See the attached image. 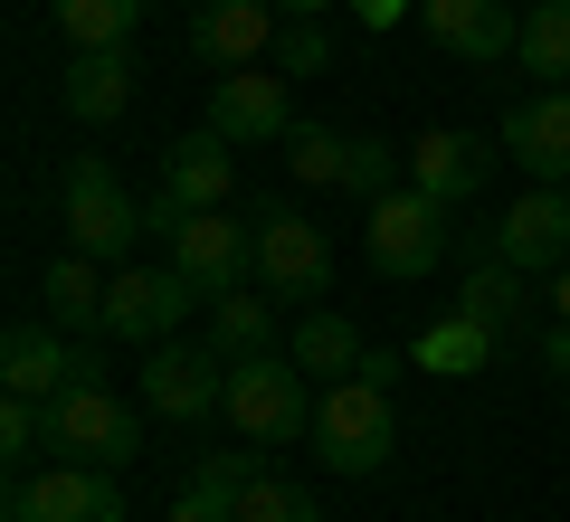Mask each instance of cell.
<instances>
[{"label":"cell","instance_id":"cell-14","mask_svg":"<svg viewBox=\"0 0 570 522\" xmlns=\"http://www.w3.org/2000/svg\"><path fill=\"white\" fill-rule=\"evenodd\" d=\"M419 29L448 48V58H466V67H494V58H513V48H523L513 0H419Z\"/></svg>","mask_w":570,"mask_h":522},{"label":"cell","instance_id":"cell-22","mask_svg":"<svg viewBox=\"0 0 570 522\" xmlns=\"http://www.w3.org/2000/svg\"><path fill=\"white\" fill-rule=\"evenodd\" d=\"M456 314H475L494 342H513V333H523V266H504V257L466 266V285H456Z\"/></svg>","mask_w":570,"mask_h":522},{"label":"cell","instance_id":"cell-3","mask_svg":"<svg viewBox=\"0 0 570 522\" xmlns=\"http://www.w3.org/2000/svg\"><path fill=\"white\" fill-rule=\"evenodd\" d=\"M48 456H77V465H134L142 456V427H134V408L115 400L105 381H77V390H58L48 400Z\"/></svg>","mask_w":570,"mask_h":522},{"label":"cell","instance_id":"cell-4","mask_svg":"<svg viewBox=\"0 0 570 522\" xmlns=\"http://www.w3.org/2000/svg\"><path fill=\"white\" fill-rule=\"evenodd\" d=\"M448 200H428V190H381V200L362 209V257L381 266V276H428V266L448 257Z\"/></svg>","mask_w":570,"mask_h":522},{"label":"cell","instance_id":"cell-21","mask_svg":"<svg viewBox=\"0 0 570 522\" xmlns=\"http://www.w3.org/2000/svg\"><path fill=\"white\" fill-rule=\"evenodd\" d=\"M494 352H504V342H494L475 314H438L419 342H409V362H419L428 381H475V371H485Z\"/></svg>","mask_w":570,"mask_h":522},{"label":"cell","instance_id":"cell-36","mask_svg":"<svg viewBox=\"0 0 570 522\" xmlns=\"http://www.w3.org/2000/svg\"><path fill=\"white\" fill-rule=\"evenodd\" d=\"M333 0H285V20H324Z\"/></svg>","mask_w":570,"mask_h":522},{"label":"cell","instance_id":"cell-17","mask_svg":"<svg viewBox=\"0 0 570 522\" xmlns=\"http://www.w3.org/2000/svg\"><path fill=\"white\" fill-rule=\"evenodd\" d=\"M276 0H200L190 10V48H200L209 67H266V48H276Z\"/></svg>","mask_w":570,"mask_h":522},{"label":"cell","instance_id":"cell-15","mask_svg":"<svg viewBox=\"0 0 570 522\" xmlns=\"http://www.w3.org/2000/svg\"><path fill=\"white\" fill-rule=\"evenodd\" d=\"M504 152L532 181H570V86H532L504 105Z\"/></svg>","mask_w":570,"mask_h":522},{"label":"cell","instance_id":"cell-25","mask_svg":"<svg viewBox=\"0 0 570 522\" xmlns=\"http://www.w3.org/2000/svg\"><path fill=\"white\" fill-rule=\"evenodd\" d=\"M48 20H58V48H134L142 0H48Z\"/></svg>","mask_w":570,"mask_h":522},{"label":"cell","instance_id":"cell-35","mask_svg":"<svg viewBox=\"0 0 570 522\" xmlns=\"http://www.w3.org/2000/svg\"><path fill=\"white\" fill-rule=\"evenodd\" d=\"M551 323H570V266L551 276Z\"/></svg>","mask_w":570,"mask_h":522},{"label":"cell","instance_id":"cell-6","mask_svg":"<svg viewBox=\"0 0 570 522\" xmlns=\"http://www.w3.org/2000/svg\"><path fill=\"white\" fill-rule=\"evenodd\" d=\"M257 285L276 304H314L333 285V238L305 219V209H257Z\"/></svg>","mask_w":570,"mask_h":522},{"label":"cell","instance_id":"cell-23","mask_svg":"<svg viewBox=\"0 0 570 522\" xmlns=\"http://www.w3.org/2000/svg\"><path fill=\"white\" fill-rule=\"evenodd\" d=\"M48 314L67 323V333H105V276L86 247H58L48 257Z\"/></svg>","mask_w":570,"mask_h":522},{"label":"cell","instance_id":"cell-28","mask_svg":"<svg viewBox=\"0 0 570 522\" xmlns=\"http://www.w3.org/2000/svg\"><path fill=\"white\" fill-rule=\"evenodd\" d=\"M343 152H352V134H324V124H295L285 134V181H314V190H343Z\"/></svg>","mask_w":570,"mask_h":522},{"label":"cell","instance_id":"cell-20","mask_svg":"<svg viewBox=\"0 0 570 522\" xmlns=\"http://www.w3.org/2000/svg\"><path fill=\"white\" fill-rule=\"evenodd\" d=\"M247 475H257V446H219V456H200L190 465V484L171 494V513L163 522H238V494H247Z\"/></svg>","mask_w":570,"mask_h":522},{"label":"cell","instance_id":"cell-33","mask_svg":"<svg viewBox=\"0 0 570 522\" xmlns=\"http://www.w3.org/2000/svg\"><path fill=\"white\" fill-rule=\"evenodd\" d=\"M352 10H362V29H400L419 0H352Z\"/></svg>","mask_w":570,"mask_h":522},{"label":"cell","instance_id":"cell-8","mask_svg":"<svg viewBox=\"0 0 570 522\" xmlns=\"http://www.w3.org/2000/svg\"><path fill=\"white\" fill-rule=\"evenodd\" d=\"M200 285L181 276V266H124L115 285H105V333L115 342H171L181 333V314H200Z\"/></svg>","mask_w":570,"mask_h":522},{"label":"cell","instance_id":"cell-11","mask_svg":"<svg viewBox=\"0 0 570 522\" xmlns=\"http://www.w3.org/2000/svg\"><path fill=\"white\" fill-rule=\"evenodd\" d=\"M142 408H163V418H209V408H228V362L209 342H153V352H142Z\"/></svg>","mask_w":570,"mask_h":522},{"label":"cell","instance_id":"cell-27","mask_svg":"<svg viewBox=\"0 0 570 522\" xmlns=\"http://www.w3.org/2000/svg\"><path fill=\"white\" fill-rule=\"evenodd\" d=\"M523 77L542 86H570V0H523Z\"/></svg>","mask_w":570,"mask_h":522},{"label":"cell","instance_id":"cell-9","mask_svg":"<svg viewBox=\"0 0 570 522\" xmlns=\"http://www.w3.org/2000/svg\"><path fill=\"white\" fill-rule=\"evenodd\" d=\"M77 381H105L96 371V352H77L67 342V323H10L0 333V390H20V400H58V390H77Z\"/></svg>","mask_w":570,"mask_h":522},{"label":"cell","instance_id":"cell-26","mask_svg":"<svg viewBox=\"0 0 570 522\" xmlns=\"http://www.w3.org/2000/svg\"><path fill=\"white\" fill-rule=\"evenodd\" d=\"M209 352H219V362H247V352H276V314H266V295H247V285L209 295Z\"/></svg>","mask_w":570,"mask_h":522},{"label":"cell","instance_id":"cell-32","mask_svg":"<svg viewBox=\"0 0 570 522\" xmlns=\"http://www.w3.org/2000/svg\"><path fill=\"white\" fill-rule=\"evenodd\" d=\"M181 219H190V209L171 200V190H153V200H142V238H171V228H181Z\"/></svg>","mask_w":570,"mask_h":522},{"label":"cell","instance_id":"cell-34","mask_svg":"<svg viewBox=\"0 0 570 522\" xmlns=\"http://www.w3.org/2000/svg\"><path fill=\"white\" fill-rule=\"evenodd\" d=\"M542 362H551V371L570 381V323H551V333H542Z\"/></svg>","mask_w":570,"mask_h":522},{"label":"cell","instance_id":"cell-31","mask_svg":"<svg viewBox=\"0 0 570 522\" xmlns=\"http://www.w3.org/2000/svg\"><path fill=\"white\" fill-rule=\"evenodd\" d=\"M276 67H285V77H324V67H333L324 20H285V29H276Z\"/></svg>","mask_w":570,"mask_h":522},{"label":"cell","instance_id":"cell-5","mask_svg":"<svg viewBox=\"0 0 570 522\" xmlns=\"http://www.w3.org/2000/svg\"><path fill=\"white\" fill-rule=\"evenodd\" d=\"M58 209H67V247H86V257H124V247L142 238V200L105 171L96 152H77L58 171Z\"/></svg>","mask_w":570,"mask_h":522},{"label":"cell","instance_id":"cell-29","mask_svg":"<svg viewBox=\"0 0 570 522\" xmlns=\"http://www.w3.org/2000/svg\"><path fill=\"white\" fill-rule=\"evenodd\" d=\"M238 522H324V513H314V494H305V484H285V475H247Z\"/></svg>","mask_w":570,"mask_h":522},{"label":"cell","instance_id":"cell-7","mask_svg":"<svg viewBox=\"0 0 570 522\" xmlns=\"http://www.w3.org/2000/svg\"><path fill=\"white\" fill-rule=\"evenodd\" d=\"M0 522H124V484H115V465L58 456L48 475L10 484V513H0Z\"/></svg>","mask_w":570,"mask_h":522},{"label":"cell","instance_id":"cell-10","mask_svg":"<svg viewBox=\"0 0 570 522\" xmlns=\"http://www.w3.org/2000/svg\"><path fill=\"white\" fill-rule=\"evenodd\" d=\"M285 67H228L209 77V134L219 142H285L295 134V105H285Z\"/></svg>","mask_w":570,"mask_h":522},{"label":"cell","instance_id":"cell-13","mask_svg":"<svg viewBox=\"0 0 570 522\" xmlns=\"http://www.w3.org/2000/svg\"><path fill=\"white\" fill-rule=\"evenodd\" d=\"M171 266H181L200 295H228L238 276H257V228H238L228 209H190L171 228Z\"/></svg>","mask_w":570,"mask_h":522},{"label":"cell","instance_id":"cell-24","mask_svg":"<svg viewBox=\"0 0 570 522\" xmlns=\"http://www.w3.org/2000/svg\"><path fill=\"white\" fill-rule=\"evenodd\" d=\"M285 352H295V371H305V381H352V371L371 362V352H362V333H352L343 314H305Z\"/></svg>","mask_w":570,"mask_h":522},{"label":"cell","instance_id":"cell-19","mask_svg":"<svg viewBox=\"0 0 570 522\" xmlns=\"http://www.w3.org/2000/svg\"><path fill=\"white\" fill-rule=\"evenodd\" d=\"M163 190L181 209H228V190H238V142H219L209 124H200V134H181L163 152Z\"/></svg>","mask_w":570,"mask_h":522},{"label":"cell","instance_id":"cell-18","mask_svg":"<svg viewBox=\"0 0 570 522\" xmlns=\"http://www.w3.org/2000/svg\"><path fill=\"white\" fill-rule=\"evenodd\" d=\"M58 105L77 124H115L134 115V48H67L58 67Z\"/></svg>","mask_w":570,"mask_h":522},{"label":"cell","instance_id":"cell-12","mask_svg":"<svg viewBox=\"0 0 570 522\" xmlns=\"http://www.w3.org/2000/svg\"><path fill=\"white\" fill-rule=\"evenodd\" d=\"M485 257L523 266V276H561V266H570V190H561V181L523 190V200L494 219V247H485Z\"/></svg>","mask_w":570,"mask_h":522},{"label":"cell","instance_id":"cell-1","mask_svg":"<svg viewBox=\"0 0 570 522\" xmlns=\"http://www.w3.org/2000/svg\"><path fill=\"white\" fill-rule=\"evenodd\" d=\"M390 437H400V418H390L381 371L324 381V400H314V446H324L333 475H381V465H390Z\"/></svg>","mask_w":570,"mask_h":522},{"label":"cell","instance_id":"cell-16","mask_svg":"<svg viewBox=\"0 0 570 522\" xmlns=\"http://www.w3.org/2000/svg\"><path fill=\"white\" fill-rule=\"evenodd\" d=\"M494 181V142L485 134H456V124H438V134L409 142V190H428V200H475V190Z\"/></svg>","mask_w":570,"mask_h":522},{"label":"cell","instance_id":"cell-2","mask_svg":"<svg viewBox=\"0 0 570 522\" xmlns=\"http://www.w3.org/2000/svg\"><path fill=\"white\" fill-rule=\"evenodd\" d=\"M228 427H238L247 446H285V437H314V400H305V371H295V352H247V362H228Z\"/></svg>","mask_w":570,"mask_h":522},{"label":"cell","instance_id":"cell-30","mask_svg":"<svg viewBox=\"0 0 570 522\" xmlns=\"http://www.w3.org/2000/svg\"><path fill=\"white\" fill-rule=\"evenodd\" d=\"M390 171H400V142L352 134V152H343V190H352V200H381V190H390Z\"/></svg>","mask_w":570,"mask_h":522}]
</instances>
